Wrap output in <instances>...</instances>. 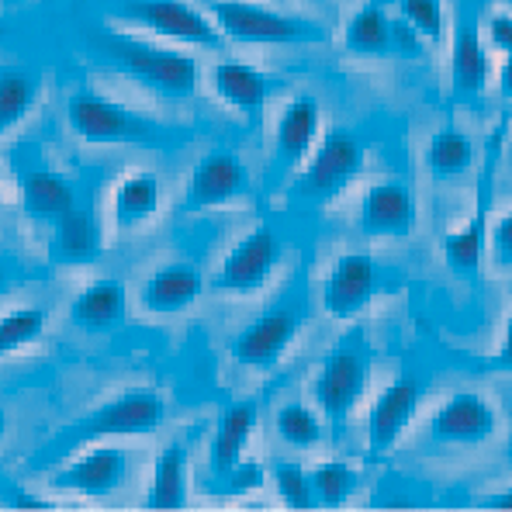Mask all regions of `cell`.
I'll return each mask as SVG.
<instances>
[{"label": "cell", "instance_id": "6da1fadb", "mask_svg": "<svg viewBox=\"0 0 512 512\" xmlns=\"http://www.w3.org/2000/svg\"><path fill=\"white\" fill-rule=\"evenodd\" d=\"M90 42H94V49L101 56H108V63L125 80L163 97V101L184 104L198 94L201 66L191 52L163 45V39H146L139 32H125V28H101V32H94Z\"/></svg>", "mask_w": 512, "mask_h": 512}, {"label": "cell", "instance_id": "7a4b0ae2", "mask_svg": "<svg viewBox=\"0 0 512 512\" xmlns=\"http://www.w3.org/2000/svg\"><path fill=\"white\" fill-rule=\"evenodd\" d=\"M167 423V398L156 388H125L90 409L87 416L73 419L63 426L49 443L39 450V461L56 468L63 457L87 443H108V440H128V436H149Z\"/></svg>", "mask_w": 512, "mask_h": 512}, {"label": "cell", "instance_id": "3957f363", "mask_svg": "<svg viewBox=\"0 0 512 512\" xmlns=\"http://www.w3.org/2000/svg\"><path fill=\"white\" fill-rule=\"evenodd\" d=\"M371 371H374L371 336H367L364 326H353L329 350V357L322 360L319 374L312 381V398L319 405V416L336 433H343L350 416L357 412L360 398H364L367 384H371Z\"/></svg>", "mask_w": 512, "mask_h": 512}, {"label": "cell", "instance_id": "277c9868", "mask_svg": "<svg viewBox=\"0 0 512 512\" xmlns=\"http://www.w3.org/2000/svg\"><path fill=\"white\" fill-rule=\"evenodd\" d=\"M208 18L225 35V42L243 45H319L329 32L305 14L277 11L256 0H208Z\"/></svg>", "mask_w": 512, "mask_h": 512}, {"label": "cell", "instance_id": "5b68a950", "mask_svg": "<svg viewBox=\"0 0 512 512\" xmlns=\"http://www.w3.org/2000/svg\"><path fill=\"white\" fill-rule=\"evenodd\" d=\"M66 122L90 146H160L163 125L94 90H80L66 101Z\"/></svg>", "mask_w": 512, "mask_h": 512}, {"label": "cell", "instance_id": "8992f818", "mask_svg": "<svg viewBox=\"0 0 512 512\" xmlns=\"http://www.w3.org/2000/svg\"><path fill=\"white\" fill-rule=\"evenodd\" d=\"M364 160H367V146L360 142L357 132H350L343 125L329 128L326 135H319L308 160L298 167L291 194L298 201L326 205V201H333L336 194H343L357 180V173L364 170Z\"/></svg>", "mask_w": 512, "mask_h": 512}, {"label": "cell", "instance_id": "52a82bcc", "mask_svg": "<svg viewBox=\"0 0 512 512\" xmlns=\"http://www.w3.org/2000/svg\"><path fill=\"white\" fill-rule=\"evenodd\" d=\"M506 128H509V118H499L492 139H488L485 163H481V177H478V198H474L471 218L461 225V229H454L447 239H443V260H447V267L454 270V277H461V281H478L481 277V260H485V243H488V208H492L495 177H499Z\"/></svg>", "mask_w": 512, "mask_h": 512}, {"label": "cell", "instance_id": "ba28073f", "mask_svg": "<svg viewBox=\"0 0 512 512\" xmlns=\"http://www.w3.org/2000/svg\"><path fill=\"white\" fill-rule=\"evenodd\" d=\"M135 454L125 447L108 443H87V447L73 450L70 457L52 468L49 488L66 495H80V499H111L132 481Z\"/></svg>", "mask_w": 512, "mask_h": 512}, {"label": "cell", "instance_id": "9c48e42d", "mask_svg": "<svg viewBox=\"0 0 512 512\" xmlns=\"http://www.w3.org/2000/svg\"><path fill=\"white\" fill-rule=\"evenodd\" d=\"M118 18L135 32H149L153 39L198 45V49H222L225 35L215 28L208 11L191 0H122Z\"/></svg>", "mask_w": 512, "mask_h": 512}, {"label": "cell", "instance_id": "30bf717a", "mask_svg": "<svg viewBox=\"0 0 512 512\" xmlns=\"http://www.w3.org/2000/svg\"><path fill=\"white\" fill-rule=\"evenodd\" d=\"M281 260L284 243L277 236V229L256 225L222 256V263L212 274V288L218 295H256V291L267 288V281L281 267Z\"/></svg>", "mask_w": 512, "mask_h": 512}, {"label": "cell", "instance_id": "8fae6325", "mask_svg": "<svg viewBox=\"0 0 512 512\" xmlns=\"http://www.w3.org/2000/svg\"><path fill=\"white\" fill-rule=\"evenodd\" d=\"M305 305L301 301H281V305L267 308L256 315L246 329H239L232 340V360L246 371H274L298 340L301 326H305Z\"/></svg>", "mask_w": 512, "mask_h": 512}, {"label": "cell", "instance_id": "7c38bea8", "mask_svg": "<svg viewBox=\"0 0 512 512\" xmlns=\"http://www.w3.org/2000/svg\"><path fill=\"white\" fill-rule=\"evenodd\" d=\"M426 433L440 447H481L499 433V412L481 391H454L433 412Z\"/></svg>", "mask_w": 512, "mask_h": 512}, {"label": "cell", "instance_id": "4fadbf2b", "mask_svg": "<svg viewBox=\"0 0 512 512\" xmlns=\"http://www.w3.org/2000/svg\"><path fill=\"white\" fill-rule=\"evenodd\" d=\"M378 295V260L371 253H343L322 281V308L329 319L350 322Z\"/></svg>", "mask_w": 512, "mask_h": 512}, {"label": "cell", "instance_id": "5bb4252c", "mask_svg": "<svg viewBox=\"0 0 512 512\" xmlns=\"http://www.w3.org/2000/svg\"><path fill=\"white\" fill-rule=\"evenodd\" d=\"M322 135V104L315 94H298L284 104L274 128V153H270V173L274 180H284L295 173L308 153L315 149Z\"/></svg>", "mask_w": 512, "mask_h": 512}, {"label": "cell", "instance_id": "9a60e30c", "mask_svg": "<svg viewBox=\"0 0 512 512\" xmlns=\"http://www.w3.org/2000/svg\"><path fill=\"white\" fill-rule=\"evenodd\" d=\"M253 194V177L246 163L232 149H212L198 160L187 180V205L208 212V208H225Z\"/></svg>", "mask_w": 512, "mask_h": 512}, {"label": "cell", "instance_id": "2e32d148", "mask_svg": "<svg viewBox=\"0 0 512 512\" xmlns=\"http://www.w3.org/2000/svg\"><path fill=\"white\" fill-rule=\"evenodd\" d=\"M419 208L416 194L405 180H378L360 201L357 225L371 239H409L416 232Z\"/></svg>", "mask_w": 512, "mask_h": 512}, {"label": "cell", "instance_id": "e0dca14e", "mask_svg": "<svg viewBox=\"0 0 512 512\" xmlns=\"http://www.w3.org/2000/svg\"><path fill=\"white\" fill-rule=\"evenodd\" d=\"M423 402V381L402 374L374 398L371 412H367V450L371 454H388L398 447V440L405 436V429L412 426Z\"/></svg>", "mask_w": 512, "mask_h": 512}, {"label": "cell", "instance_id": "ac0fdd59", "mask_svg": "<svg viewBox=\"0 0 512 512\" xmlns=\"http://www.w3.org/2000/svg\"><path fill=\"white\" fill-rule=\"evenodd\" d=\"M201 295H205V277L187 260H170L156 267L135 291L139 308L153 319H173V315L191 312Z\"/></svg>", "mask_w": 512, "mask_h": 512}, {"label": "cell", "instance_id": "d6986e66", "mask_svg": "<svg viewBox=\"0 0 512 512\" xmlns=\"http://www.w3.org/2000/svg\"><path fill=\"white\" fill-rule=\"evenodd\" d=\"M492 77V59L485 52V35L474 7H461L450 35V90L461 101H471L488 87Z\"/></svg>", "mask_w": 512, "mask_h": 512}, {"label": "cell", "instance_id": "ffe728a7", "mask_svg": "<svg viewBox=\"0 0 512 512\" xmlns=\"http://www.w3.org/2000/svg\"><path fill=\"white\" fill-rule=\"evenodd\" d=\"M70 326L87 329V333H108L118 329L128 319V291L118 277H97L84 284L73 295L70 312H66Z\"/></svg>", "mask_w": 512, "mask_h": 512}, {"label": "cell", "instance_id": "44dd1931", "mask_svg": "<svg viewBox=\"0 0 512 512\" xmlns=\"http://www.w3.org/2000/svg\"><path fill=\"white\" fill-rule=\"evenodd\" d=\"M208 84H212V94L218 101L250 118H256L267 108L270 90H274L267 73L253 63H243V59H218L212 73H208Z\"/></svg>", "mask_w": 512, "mask_h": 512}, {"label": "cell", "instance_id": "7402d4cb", "mask_svg": "<svg viewBox=\"0 0 512 512\" xmlns=\"http://www.w3.org/2000/svg\"><path fill=\"white\" fill-rule=\"evenodd\" d=\"M256 416H260L256 402H236L218 416L212 447H208V474L215 481H222L246 457V447H250V436L256 429Z\"/></svg>", "mask_w": 512, "mask_h": 512}, {"label": "cell", "instance_id": "603a6c76", "mask_svg": "<svg viewBox=\"0 0 512 512\" xmlns=\"http://www.w3.org/2000/svg\"><path fill=\"white\" fill-rule=\"evenodd\" d=\"M73 205H77V191L59 170L32 167L21 177V208H25L28 222L52 229Z\"/></svg>", "mask_w": 512, "mask_h": 512}, {"label": "cell", "instance_id": "cb8c5ba5", "mask_svg": "<svg viewBox=\"0 0 512 512\" xmlns=\"http://www.w3.org/2000/svg\"><path fill=\"white\" fill-rule=\"evenodd\" d=\"M187 502H191V447L187 440H170L156 454L146 509H184Z\"/></svg>", "mask_w": 512, "mask_h": 512}, {"label": "cell", "instance_id": "d4e9b609", "mask_svg": "<svg viewBox=\"0 0 512 512\" xmlns=\"http://www.w3.org/2000/svg\"><path fill=\"white\" fill-rule=\"evenodd\" d=\"M163 201V180L153 170H135L118 180L115 194H111V218H115L118 232H135L149 225L160 212Z\"/></svg>", "mask_w": 512, "mask_h": 512}, {"label": "cell", "instance_id": "484cf974", "mask_svg": "<svg viewBox=\"0 0 512 512\" xmlns=\"http://www.w3.org/2000/svg\"><path fill=\"white\" fill-rule=\"evenodd\" d=\"M45 80L39 70L21 63H0V135L18 128L42 101Z\"/></svg>", "mask_w": 512, "mask_h": 512}, {"label": "cell", "instance_id": "4316f807", "mask_svg": "<svg viewBox=\"0 0 512 512\" xmlns=\"http://www.w3.org/2000/svg\"><path fill=\"white\" fill-rule=\"evenodd\" d=\"M343 45L353 56H395V18L381 0L364 4L350 21H346Z\"/></svg>", "mask_w": 512, "mask_h": 512}, {"label": "cell", "instance_id": "83f0119b", "mask_svg": "<svg viewBox=\"0 0 512 512\" xmlns=\"http://www.w3.org/2000/svg\"><path fill=\"white\" fill-rule=\"evenodd\" d=\"M52 229H56V256L66 263H90L104 250V229L90 208L73 205Z\"/></svg>", "mask_w": 512, "mask_h": 512}, {"label": "cell", "instance_id": "f1b7e54d", "mask_svg": "<svg viewBox=\"0 0 512 512\" xmlns=\"http://www.w3.org/2000/svg\"><path fill=\"white\" fill-rule=\"evenodd\" d=\"M423 163L436 180H457L474 170V163H478V146H474V139L468 132L447 125L426 142Z\"/></svg>", "mask_w": 512, "mask_h": 512}, {"label": "cell", "instance_id": "f546056e", "mask_svg": "<svg viewBox=\"0 0 512 512\" xmlns=\"http://www.w3.org/2000/svg\"><path fill=\"white\" fill-rule=\"evenodd\" d=\"M274 433L291 450H315L326 443V419L305 402H284L274 412Z\"/></svg>", "mask_w": 512, "mask_h": 512}, {"label": "cell", "instance_id": "4dcf8cb0", "mask_svg": "<svg viewBox=\"0 0 512 512\" xmlns=\"http://www.w3.org/2000/svg\"><path fill=\"white\" fill-rule=\"evenodd\" d=\"M45 326H49V312L39 305H21L0 315V360L39 343L45 336Z\"/></svg>", "mask_w": 512, "mask_h": 512}, {"label": "cell", "instance_id": "1f68e13d", "mask_svg": "<svg viewBox=\"0 0 512 512\" xmlns=\"http://www.w3.org/2000/svg\"><path fill=\"white\" fill-rule=\"evenodd\" d=\"M312 478V499L322 509H340L350 502V495L360 488L357 468H350L346 461H322L308 471Z\"/></svg>", "mask_w": 512, "mask_h": 512}, {"label": "cell", "instance_id": "d6a6232c", "mask_svg": "<svg viewBox=\"0 0 512 512\" xmlns=\"http://www.w3.org/2000/svg\"><path fill=\"white\" fill-rule=\"evenodd\" d=\"M270 485H274L277 499L288 509H312V478H308V468L298 461H274L270 464Z\"/></svg>", "mask_w": 512, "mask_h": 512}, {"label": "cell", "instance_id": "836d02e7", "mask_svg": "<svg viewBox=\"0 0 512 512\" xmlns=\"http://www.w3.org/2000/svg\"><path fill=\"white\" fill-rule=\"evenodd\" d=\"M398 18L409 21L423 42H443L447 35V7L443 0H398Z\"/></svg>", "mask_w": 512, "mask_h": 512}, {"label": "cell", "instance_id": "e575fe53", "mask_svg": "<svg viewBox=\"0 0 512 512\" xmlns=\"http://www.w3.org/2000/svg\"><path fill=\"white\" fill-rule=\"evenodd\" d=\"M485 246H488V253H492V267L499 270V274H512V212L495 218Z\"/></svg>", "mask_w": 512, "mask_h": 512}, {"label": "cell", "instance_id": "d590c367", "mask_svg": "<svg viewBox=\"0 0 512 512\" xmlns=\"http://www.w3.org/2000/svg\"><path fill=\"white\" fill-rule=\"evenodd\" d=\"M263 481H267V471L260 468L256 461H239L236 468L222 478V485H229V492L243 495V492H256V488H263Z\"/></svg>", "mask_w": 512, "mask_h": 512}, {"label": "cell", "instance_id": "8d00e7d4", "mask_svg": "<svg viewBox=\"0 0 512 512\" xmlns=\"http://www.w3.org/2000/svg\"><path fill=\"white\" fill-rule=\"evenodd\" d=\"M485 35L499 52H512V14L509 11L488 14V18H485Z\"/></svg>", "mask_w": 512, "mask_h": 512}, {"label": "cell", "instance_id": "74e56055", "mask_svg": "<svg viewBox=\"0 0 512 512\" xmlns=\"http://www.w3.org/2000/svg\"><path fill=\"white\" fill-rule=\"evenodd\" d=\"M485 367H492V371H509L512 374V312H509V322H506V333H502L499 350L492 353V360H485Z\"/></svg>", "mask_w": 512, "mask_h": 512}, {"label": "cell", "instance_id": "f35d334b", "mask_svg": "<svg viewBox=\"0 0 512 512\" xmlns=\"http://www.w3.org/2000/svg\"><path fill=\"white\" fill-rule=\"evenodd\" d=\"M499 94L512 101V52H506V63H502L499 70Z\"/></svg>", "mask_w": 512, "mask_h": 512}, {"label": "cell", "instance_id": "ab89813d", "mask_svg": "<svg viewBox=\"0 0 512 512\" xmlns=\"http://www.w3.org/2000/svg\"><path fill=\"white\" fill-rule=\"evenodd\" d=\"M481 506L485 509H512V488H506V492H495V495H485Z\"/></svg>", "mask_w": 512, "mask_h": 512}, {"label": "cell", "instance_id": "60d3db41", "mask_svg": "<svg viewBox=\"0 0 512 512\" xmlns=\"http://www.w3.org/2000/svg\"><path fill=\"white\" fill-rule=\"evenodd\" d=\"M7 433H11V412H7L4 405H0V443L7 440Z\"/></svg>", "mask_w": 512, "mask_h": 512}]
</instances>
